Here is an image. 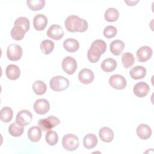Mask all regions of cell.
Wrapping results in <instances>:
<instances>
[{
  "mask_svg": "<svg viewBox=\"0 0 154 154\" xmlns=\"http://www.w3.org/2000/svg\"><path fill=\"white\" fill-rule=\"evenodd\" d=\"M66 29L71 32H85L88 28L87 22L76 15L68 16L64 22Z\"/></svg>",
  "mask_w": 154,
  "mask_h": 154,
  "instance_id": "cell-1",
  "label": "cell"
},
{
  "mask_svg": "<svg viewBox=\"0 0 154 154\" xmlns=\"http://www.w3.org/2000/svg\"><path fill=\"white\" fill-rule=\"evenodd\" d=\"M69 79L60 75L54 76L49 82L51 88L55 91H61L67 89L69 86Z\"/></svg>",
  "mask_w": 154,
  "mask_h": 154,
  "instance_id": "cell-2",
  "label": "cell"
},
{
  "mask_svg": "<svg viewBox=\"0 0 154 154\" xmlns=\"http://www.w3.org/2000/svg\"><path fill=\"white\" fill-rule=\"evenodd\" d=\"M79 138L74 134H66L63 137L62 146L66 150H75L79 147Z\"/></svg>",
  "mask_w": 154,
  "mask_h": 154,
  "instance_id": "cell-3",
  "label": "cell"
},
{
  "mask_svg": "<svg viewBox=\"0 0 154 154\" xmlns=\"http://www.w3.org/2000/svg\"><path fill=\"white\" fill-rule=\"evenodd\" d=\"M40 128L43 131H49L60 123V120L57 117L51 116L46 119H41L38 122Z\"/></svg>",
  "mask_w": 154,
  "mask_h": 154,
  "instance_id": "cell-4",
  "label": "cell"
},
{
  "mask_svg": "<svg viewBox=\"0 0 154 154\" xmlns=\"http://www.w3.org/2000/svg\"><path fill=\"white\" fill-rule=\"evenodd\" d=\"M7 56L10 61H18L22 56V49L16 44H10L7 49Z\"/></svg>",
  "mask_w": 154,
  "mask_h": 154,
  "instance_id": "cell-5",
  "label": "cell"
},
{
  "mask_svg": "<svg viewBox=\"0 0 154 154\" xmlns=\"http://www.w3.org/2000/svg\"><path fill=\"white\" fill-rule=\"evenodd\" d=\"M77 66L76 60L69 56L65 57L61 63V67L63 70L68 75L73 74L77 69Z\"/></svg>",
  "mask_w": 154,
  "mask_h": 154,
  "instance_id": "cell-6",
  "label": "cell"
},
{
  "mask_svg": "<svg viewBox=\"0 0 154 154\" xmlns=\"http://www.w3.org/2000/svg\"><path fill=\"white\" fill-rule=\"evenodd\" d=\"M109 84L116 90H123L126 86V80L122 75H113L109 79Z\"/></svg>",
  "mask_w": 154,
  "mask_h": 154,
  "instance_id": "cell-7",
  "label": "cell"
},
{
  "mask_svg": "<svg viewBox=\"0 0 154 154\" xmlns=\"http://www.w3.org/2000/svg\"><path fill=\"white\" fill-rule=\"evenodd\" d=\"M33 108L37 114L43 115L49 111L50 104L46 99H38L34 102Z\"/></svg>",
  "mask_w": 154,
  "mask_h": 154,
  "instance_id": "cell-8",
  "label": "cell"
},
{
  "mask_svg": "<svg viewBox=\"0 0 154 154\" xmlns=\"http://www.w3.org/2000/svg\"><path fill=\"white\" fill-rule=\"evenodd\" d=\"M32 119V115L30 111L26 109H22L18 112L16 117V122L22 126L29 125Z\"/></svg>",
  "mask_w": 154,
  "mask_h": 154,
  "instance_id": "cell-9",
  "label": "cell"
},
{
  "mask_svg": "<svg viewBox=\"0 0 154 154\" xmlns=\"http://www.w3.org/2000/svg\"><path fill=\"white\" fill-rule=\"evenodd\" d=\"M47 35L51 38L59 40L63 37L64 31L60 25H52L47 31Z\"/></svg>",
  "mask_w": 154,
  "mask_h": 154,
  "instance_id": "cell-10",
  "label": "cell"
},
{
  "mask_svg": "<svg viewBox=\"0 0 154 154\" xmlns=\"http://www.w3.org/2000/svg\"><path fill=\"white\" fill-rule=\"evenodd\" d=\"M152 49L148 46L140 48L137 51V58L140 62H145L149 60L152 55Z\"/></svg>",
  "mask_w": 154,
  "mask_h": 154,
  "instance_id": "cell-11",
  "label": "cell"
},
{
  "mask_svg": "<svg viewBox=\"0 0 154 154\" xmlns=\"http://www.w3.org/2000/svg\"><path fill=\"white\" fill-rule=\"evenodd\" d=\"M150 90L149 85L144 82L137 83L133 88L134 94L138 97H144L147 95Z\"/></svg>",
  "mask_w": 154,
  "mask_h": 154,
  "instance_id": "cell-12",
  "label": "cell"
},
{
  "mask_svg": "<svg viewBox=\"0 0 154 154\" xmlns=\"http://www.w3.org/2000/svg\"><path fill=\"white\" fill-rule=\"evenodd\" d=\"M94 73L89 69H83L78 74V79L79 81L84 84H91L94 80Z\"/></svg>",
  "mask_w": 154,
  "mask_h": 154,
  "instance_id": "cell-13",
  "label": "cell"
},
{
  "mask_svg": "<svg viewBox=\"0 0 154 154\" xmlns=\"http://www.w3.org/2000/svg\"><path fill=\"white\" fill-rule=\"evenodd\" d=\"M48 24L46 16L42 14H38L34 16L33 19V26L37 31L43 30Z\"/></svg>",
  "mask_w": 154,
  "mask_h": 154,
  "instance_id": "cell-14",
  "label": "cell"
},
{
  "mask_svg": "<svg viewBox=\"0 0 154 154\" xmlns=\"http://www.w3.org/2000/svg\"><path fill=\"white\" fill-rule=\"evenodd\" d=\"M136 132L138 137L142 140L149 139L152 133L150 127L146 124H140L138 125Z\"/></svg>",
  "mask_w": 154,
  "mask_h": 154,
  "instance_id": "cell-15",
  "label": "cell"
},
{
  "mask_svg": "<svg viewBox=\"0 0 154 154\" xmlns=\"http://www.w3.org/2000/svg\"><path fill=\"white\" fill-rule=\"evenodd\" d=\"M20 74L19 67L14 64H10L7 66L5 69V75L7 77L11 80L17 79Z\"/></svg>",
  "mask_w": 154,
  "mask_h": 154,
  "instance_id": "cell-16",
  "label": "cell"
},
{
  "mask_svg": "<svg viewBox=\"0 0 154 154\" xmlns=\"http://www.w3.org/2000/svg\"><path fill=\"white\" fill-rule=\"evenodd\" d=\"M99 135L101 140L103 142L109 143L114 138V132L112 130L108 127H103L100 129Z\"/></svg>",
  "mask_w": 154,
  "mask_h": 154,
  "instance_id": "cell-17",
  "label": "cell"
},
{
  "mask_svg": "<svg viewBox=\"0 0 154 154\" xmlns=\"http://www.w3.org/2000/svg\"><path fill=\"white\" fill-rule=\"evenodd\" d=\"M63 47L66 51L69 52H75L79 48V42L74 38H69L63 42Z\"/></svg>",
  "mask_w": 154,
  "mask_h": 154,
  "instance_id": "cell-18",
  "label": "cell"
},
{
  "mask_svg": "<svg viewBox=\"0 0 154 154\" xmlns=\"http://www.w3.org/2000/svg\"><path fill=\"white\" fill-rule=\"evenodd\" d=\"M129 75L134 79H140L143 78L146 75V69L141 66H137L132 67L130 72Z\"/></svg>",
  "mask_w": 154,
  "mask_h": 154,
  "instance_id": "cell-19",
  "label": "cell"
},
{
  "mask_svg": "<svg viewBox=\"0 0 154 154\" xmlns=\"http://www.w3.org/2000/svg\"><path fill=\"white\" fill-rule=\"evenodd\" d=\"M28 137L32 142H38L42 137V129L38 126H32L28 131Z\"/></svg>",
  "mask_w": 154,
  "mask_h": 154,
  "instance_id": "cell-20",
  "label": "cell"
},
{
  "mask_svg": "<svg viewBox=\"0 0 154 154\" xmlns=\"http://www.w3.org/2000/svg\"><path fill=\"white\" fill-rule=\"evenodd\" d=\"M97 138L94 134H88L83 138V145L87 149H93L97 145Z\"/></svg>",
  "mask_w": 154,
  "mask_h": 154,
  "instance_id": "cell-21",
  "label": "cell"
},
{
  "mask_svg": "<svg viewBox=\"0 0 154 154\" xmlns=\"http://www.w3.org/2000/svg\"><path fill=\"white\" fill-rule=\"evenodd\" d=\"M117 67L116 61L111 58L104 60L101 64V69L103 71L109 73L114 71Z\"/></svg>",
  "mask_w": 154,
  "mask_h": 154,
  "instance_id": "cell-22",
  "label": "cell"
},
{
  "mask_svg": "<svg viewBox=\"0 0 154 154\" xmlns=\"http://www.w3.org/2000/svg\"><path fill=\"white\" fill-rule=\"evenodd\" d=\"M125 48V43L120 40H115L110 44L111 52L114 55H120Z\"/></svg>",
  "mask_w": 154,
  "mask_h": 154,
  "instance_id": "cell-23",
  "label": "cell"
},
{
  "mask_svg": "<svg viewBox=\"0 0 154 154\" xmlns=\"http://www.w3.org/2000/svg\"><path fill=\"white\" fill-rule=\"evenodd\" d=\"M23 131V126H22L16 122L11 123L8 127V132L10 134L14 137L21 136Z\"/></svg>",
  "mask_w": 154,
  "mask_h": 154,
  "instance_id": "cell-24",
  "label": "cell"
},
{
  "mask_svg": "<svg viewBox=\"0 0 154 154\" xmlns=\"http://www.w3.org/2000/svg\"><path fill=\"white\" fill-rule=\"evenodd\" d=\"M104 17L106 21L113 22L118 19L119 17V13L115 8H109L105 11Z\"/></svg>",
  "mask_w": 154,
  "mask_h": 154,
  "instance_id": "cell-25",
  "label": "cell"
},
{
  "mask_svg": "<svg viewBox=\"0 0 154 154\" xmlns=\"http://www.w3.org/2000/svg\"><path fill=\"white\" fill-rule=\"evenodd\" d=\"M13 116V112L11 108L8 106L3 107L1 110L0 118L1 120L5 123L10 122Z\"/></svg>",
  "mask_w": 154,
  "mask_h": 154,
  "instance_id": "cell-26",
  "label": "cell"
},
{
  "mask_svg": "<svg viewBox=\"0 0 154 154\" xmlns=\"http://www.w3.org/2000/svg\"><path fill=\"white\" fill-rule=\"evenodd\" d=\"M25 31L19 26H14L12 28L10 34L11 37L13 40H21L25 36Z\"/></svg>",
  "mask_w": 154,
  "mask_h": 154,
  "instance_id": "cell-27",
  "label": "cell"
},
{
  "mask_svg": "<svg viewBox=\"0 0 154 154\" xmlns=\"http://www.w3.org/2000/svg\"><path fill=\"white\" fill-rule=\"evenodd\" d=\"M47 87L46 84L42 81H35L32 85V90L37 95H43L46 91Z\"/></svg>",
  "mask_w": 154,
  "mask_h": 154,
  "instance_id": "cell-28",
  "label": "cell"
},
{
  "mask_svg": "<svg viewBox=\"0 0 154 154\" xmlns=\"http://www.w3.org/2000/svg\"><path fill=\"white\" fill-rule=\"evenodd\" d=\"M40 47L42 52L44 54L48 55L53 51L54 48V43L50 40H45L41 42Z\"/></svg>",
  "mask_w": 154,
  "mask_h": 154,
  "instance_id": "cell-29",
  "label": "cell"
},
{
  "mask_svg": "<svg viewBox=\"0 0 154 154\" xmlns=\"http://www.w3.org/2000/svg\"><path fill=\"white\" fill-rule=\"evenodd\" d=\"M101 55L102 53L99 51L91 47H90L87 52V58L88 61L93 63H96L99 60Z\"/></svg>",
  "mask_w": 154,
  "mask_h": 154,
  "instance_id": "cell-30",
  "label": "cell"
},
{
  "mask_svg": "<svg viewBox=\"0 0 154 154\" xmlns=\"http://www.w3.org/2000/svg\"><path fill=\"white\" fill-rule=\"evenodd\" d=\"M26 3L29 8L32 11L40 10L45 5V1L44 0H28Z\"/></svg>",
  "mask_w": 154,
  "mask_h": 154,
  "instance_id": "cell-31",
  "label": "cell"
},
{
  "mask_svg": "<svg viewBox=\"0 0 154 154\" xmlns=\"http://www.w3.org/2000/svg\"><path fill=\"white\" fill-rule=\"evenodd\" d=\"M122 62L125 68H129L134 64L135 58L132 54L127 52L123 54L122 57Z\"/></svg>",
  "mask_w": 154,
  "mask_h": 154,
  "instance_id": "cell-32",
  "label": "cell"
},
{
  "mask_svg": "<svg viewBox=\"0 0 154 154\" xmlns=\"http://www.w3.org/2000/svg\"><path fill=\"white\" fill-rule=\"evenodd\" d=\"M45 140L46 143L51 146H55L58 141V136L57 133L54 131H49L46 134Z\"/></svg>",
  "mask_w": 154,
  "mask_h": 154,
  "instance_id": "cell-33",
  "label": "cell"
},
{
  "mask_svg": "<svg viewBox=\"0 0 154 154\" xmlns=\"http://www.w3.org/2000/svg\"><path fill=\"white\" fill-rule=\"evenodd\" d=\"M14 26H19L22 27L25 32H27L29 29V21L25 17H19L16 19L14 23Z\"/></svg>",
  "mask_w": 154,
  "mask_h": 154,
  "instance_id": "cell-34",
  "label": "cell"
},
{
  "mask_svg": "<svg viewBox=\"0 0 154 154\" xmlns=\"http://www.w3.org/2000/svg\"><path fill=\"white\" fill-rule=\"evenodd\" d=\"M91 48H94L99 51L102 54L105 53L106 50V44L103 40L97 39L94 40L91 45Z\"/></svg>",
  "mask_w": 154,
  "mask_h": 154,
  "instance_id": "cell-35",
  "label": "cell"
},
{
  "mask_svg": "<svg viewBox=\"0 0 154 154\" xmlns=\"http://www.w3.org/2000/svg\"><path fill=\"white\" fill-rule=\"evenodd\" d=\"M117 32V28L112 25L106 26L103 30V35L107 38H111L116 35Z\"/></svg>",
  "mask_w": 154,
  "mask_h": 154,
  "instance_id": "cell-36",
  "label": "cell"
},
{
  "mask_svg": "<svg viewBox=\"0 0 154 154\" xmlns=\"http://www.w3.org/2000/svg\"><path fill=\"white\" fill-rule=\"evenodd\" d=\"M139 1H125V2L129 6H133L135 5L136 4H137Z\"/></svg>",
  "mask_w": 154,
  "mask_h": 154,
  "instance_id": "cell-37",
  "label": "cell"
}]
</instances>
